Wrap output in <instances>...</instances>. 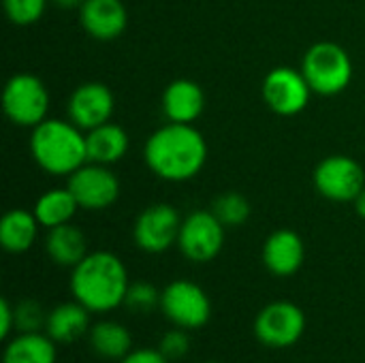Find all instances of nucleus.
Segmentation results:
<instances>
[{"label": "nucleus", "instance_id": "nucleus-18", "mask_svg": "<svg viewBox=\"0 0 365 363\" xmlns=\"http://www.w3.org/2000/svg\"><path fill=\"white\" fill-rule=\"evenodd\" d=\"M90 310L83 308L79 302H66L56 306L45 321V334L56 344H71L77 342L81 336L90 332Z\"/></svg>", "mask_w": 365, "mask_h": 363}, {"label": "nucleus", "instance_id": "nucleus-24", "mask_svg": "<svg viewBox=\"0 0 365 363\" xmlns=\"http://www.w3.org/2000/svg\"><path fill=\"white\" fill-rule=\"evenodd\" d=\"M212 212L225 227H242L250 218V203L242 193H225L216 197Z\"/></svg>", "mask_w": 365, "mask_h": 363}, {"label": "nucleus", "instance_id": "nucleus-7", "mask_svg": "<svg viewBox=\"0 0 365 363\" xmlns=\"http://www.w3.org/2000/svg\"><path fill=\"white\" fill-rule=\"evenodd\" d=\"M306 332L304 310L287 300L267 304L255 319V336L269 349H289L302 340Z\"/></svg>", "mask_w": 365, "mask_h": 363}, {"label": "nucleus", "instance_id": "nucleus-3", "mask_svg": "<svg viewBox=\"0 0 365 363\" xmlns=\"http://www.w3.org/2000/svg\"><path fill=\"white\" fill-rule=\"evenodd\" d=\"M30 154L49 175H71L88 163L86 131L71 120L47 118L32 128Z\"/></svg>", "mask_w": 365, "mask_h": 363}, {"label": "nucleus", "instance_id": "nucleus-28", "mask_svg": "<svg viewBox=\"0 0 365 363\" xmlns=\"http://www.w3.org/2000/svg\"><path fill=\"white\" fill-rule=\"evenodd\" d=\"M160 353L169 359V362H178L184 359L190 351V338H188V329L175 327L171 332H167L160 340Z\"/></svg>", "mask_w": 365, "mask_h": 363}, {"label": "nucleus", "instance_id": "nucleus-2", "mask_svg": "<svg viewBox=\"0 0 365 363\" xmlns=\"http://www.w3.org/2000/svg\"><path fill=\"white\" fill-rule=\"evenodd\" d=\"M128 287L130 280L126 265L118 255L107 250L88 252L71 270L73 300L92 315H107L124 306Z\"/></svg>", "mask_w": 365, "mask_h": 363}, {"label": "nucleus", "instance_id": "nucleus-27", "mask_svg": "<svg viewBox=\"0 0 365 363\" xmlns=\"http://www.w3.org/2000/svg\"><path fill=\"white\" fill-rule=\"evenodd\" d=\"M47 315L34 300H21L15 306V329L17 332H38L45 327Z\"/></svg>", "mask_w": 365, "mask_h": 363}, {"label": "nucleus", "instance_id": "nucleus-4", "mask_svg": "<svg viewBox=\"0 0 365 363\" xmlns=\"http://www.w3.org/2000/svg\"><path fill=\"white\" fill-rule=\"evenodd\" d=\"M299 68L319 96H336L353 81V60L349 51L331 41L314 43L304 53Z\"/></svg>", "mask_w": 365, "mask_h": 363}, {"label": "nucleus", "instance_id": "nucleus-5", "mask_svg": "<svg viewBox=\"0 0 365 363\" xmlns=\"http://www.w3.org/2000/svg\"><path fill=\"white\" fill-rule=\"evenodd\" d=\"M2 109L13 124L34 128L43 120H47L49 92L36 75L17 73L4 86Z\"/></svg>", "mask_w": 365, "mask_h": 363}, {"label": "nucleus", "instance_id": "nucleus-16", "mask_svg": "<svg viewBox=\"0 0 365 363\" xmlns=\"http://www.w3.org/2000/svg\"><path fill=\"white\" fill-rule=\"evenodd\" d=\"M205 109L203 88L192 79H175L163 92V113L169 122L192 124Z\"/></svg>", "mask_w": 365, "mask_h": 363}, {"label": "nucleus", "instance_id": "nucleus-19", "mask_svg": "<svg viewBox=\"0 0 365 363\" xmlns=\"http://www.w3.org/2000/svg\"><path fill=\"white\" fill-rule=\"evenodd\" d=\"M45 252L60 267H75L88 255V240L79 227L73 223L47 229Z\"/></svg>", "mask_w": 365, "mask_h": 363}, {"label": "nucleus", "instance_id": "nucleus-17", "mask_svg": "<svg viewBox=\"0 0 365 363\" xmlns=\"http://www.w3.org/2000/svg\"><path fill=\"white\" fill-rule=\"evenodd\" d=\"M128 145H130L128 133L115 122H105L86 133L88 163H98V165L111 167L113 163H118L126 156Z\"/></svg>", "mask_w": 365, "mask_h": 363}, {"label": "nucleus", "instance_id": "nucleus-21", "mask_svg": "<svg viewBox=\"0 0 365 363\" xmlns=\"http://www.w3.org/2000/svg\"><path fill=\"white\" fill-rule=\"evenodd\" d=\"M41 223L34 212L28 210H11L0 220V244L11 255H21L32 248L36 242Z\"/></svg>", "mask_w": 365, "mask_h": 363}, {"label": "nucleus", "instance_id": "nucleus-8", "mask_svg": "<svg viewBox=\"0 0 365 363\" xmlns=\"http://www.w3.org/2000/svg\"><path fill=\"white\" fill-rule=\"evenodd\" d=\"M225 225L210 210H197L182 218L178 248L192 263H207L216 259L225 246Z\"/></svg>", "mask_w": 365, "mask_h": 363}, {"label": "nucleus", "instance_id": "nucleus-31", "mask_svg": "<svg viewBox=\"0 0 365 363\" xmlns=\"http://www.w3.org/2000/svg\"><path fill=\"white\" fill-rule=\"evenodd\" d=\"M49 2L56 4L58 9H64V11H71V9L79 11V6H81L86 0H49Z\"/></svg>", "mask_w": 365, "mask_h": 363}, {"label": "nucleus", "instance_id": "nucleus-25", "mask_svg": "<svg viewBox=\"0 0 365 363\" xmlns=\"http://www.w3.org/2000/svg\"><path fill=\"white\" fill-rule=\"evenodd\" d=\"M124 306H126L130 312H139V315L152 312L154 308H160V293L156 291L154 285H150V282H145V280L130 282V287H128V291H126Z\"/></svg>", "mask_w": 365, "mask_h": 363}, {"label": "nucleus", "instance_id": "nucleus-26", "mask_svg": "<svg viewBox=\"0 0 365 363\" xmlns=\"http://www.w3.org/2000/svg\"><path fill=\"white\" fill-rule=\"evenodd\" d=\"M47 2L49 0H2L4 13H6L9 21L15 24V26H32V24H36L45 13Z\"/></svg>", "mask_w": 365, "mask_h": 363}, {"label": "nucleus", "instance_id": "nucleus-29", "mask_svg": "<svg viewBox=\"0 0 365 363\" xmlns=\"http://www.w3.org/2000/svg\"><path fill=\"white\" fill-rule=\"evenodd\" d=\"M120 363H171L160 349H133Z\"/></svg>", "mask_w": 365, "mask_h": 363}, {"label": "nucleus", "instance_id": "nucleus-15", "mask_svg": "<svg viewBox=\"0 0 365 363\" xmlns=\"http://www.w3.org/2000/svg\"><path fill=\"white\" fill-rule=\"evenodd\" d=\"M306 259L304 240L291 229L274 231L263 244V263L269 274L278 278H289L299 272Z\"/></svg>", "mask_w": 365, "mask_h": 363}, {"label": "nucleus", "instance_id": "nucleus-10", "mask_svg": "<svg viewBox=\"0 0 365 363\" xmlns=\"http://www.w3.org/2000/svg\"><path fill=\"white\" fill-rule=\"evenodd\" d=\"M312 88L306 81L302 68L276 66L263 79V101L269 111L291 118L302 113L312 96Z\"/></svg>", "mask_w": 365, "mask_h": 363}, {"label": "nucleus", "instance_id": "nucleus-12", "mask_svg": "<svg viewBox=\"0 0 365 363\" xmlns=\"http://www.w3.org/2000/svg\"><path fill=\"white\" fill-rule=\"evenodd\" d=\"M182 218L178 210L169 203H152L148 205L133 225L135 244L148 255H160L178 244Z\"/></svg>", "mask_w": 365, "mask_h": 363}, {"label": "nucleus", "instance_id": "nucleus-9", "mask_svg": "<svg viewBox=\"0 0 365 363\" xmlns=\"http://www.w3.org/2000/svg\"><path fill=\"white\" fill-rule=\"evenodd\" d=\"M314 188L329 201H355L365 188L364 167L346 154H331L317 165Z\"/></svg>", "mask_w": 365, "mask_h": 363}, {"label": "nucleus", "instance_id": "nucleus-23", "mask_svg": "<svg viewBox=\"0 0 365 363\" xmlns=\"http://www.w3.org/2000/svg\"><path fill=\"white\" fill-rule=\"evenodd\" d=\"M77 210H81V208L68 188H51L36 199L32 212H34L36 220L41 223V227L53 229V227L71 223L73 216L77 214Z\"/></svg>", "mask_w": 365, "mask_h": 363}, {"label": "nucleus", "instance_id": "nucleus-14", "mask_svg": "<svg viewBox=\"0 0 365 363\" xmlns=\"http://www.w3.org/2000/svg\"><path fill=\"white\" fill-rule=\"evenodd\" d=\"M77 13L81 28L96 41H115L128 26V11L122 0H86Z\"/></svg>", "mask_w": 365, "mask_h": 363}, {"label": "nucleus", "instance_id": "nucleus-22", "mask_svg": "<svg viewBox=\"0 0 365 363\" xmlns=\"http://www.w3.org/2000/svg\"><path fill=\"white\" fill-rule=\"evenodd\" d=\"M88 340L94 355L109 362H120L133 351L130 332L115 321H98L96 325H92L88 332Z\"/></svg>", "mask_w": 365, "mask_h": 363}, {"label": "nucleus", "instance_id": "nucleus-33", "mask_svg": "<svg viewBox=\"0 0 365 363\" xmlns=\"http://www.w3.org/2000/svg\"><path fill=\"white\" fill-rule=\"evenodd\" d=\"M203 363H218V362H203Z\"/></svg>", "mask_w": 365, "mask_h": 363}, {"label": "nucleus", "instance_id": "nucleus-30", "mask_svg": "<svg viewBox=\"0 0 365 363\" xmlns=\"http://www.w3.org/2000/svg\"><path fill=\"white\" fill-rule=\"evenodd\" d=\"M13 329H15V306H11L9 300H2L0 302V338L9 340Z\"/></svg>", "mask_w": 365, "mask_h": 363}, {"label": "nucleus", "instance_id": "nucleus-20", "mask_svg": "<svg viewBox=\"0 0 365 363\" xmlns=\"http://www.w3.org/2000/svg\"><path fill=\"white\" fill-rule=\"evenodd\" d=\"M56 342L41 332H19L9 338L2 363H56Z\"/></svg>", "mask_w": 365, "mask_h": 363}, {"label": "nucleus", "instance_id": "nucleus-6", "mask_svg": "<svg viewBox=\"0 0 365 363\" xmlns=\"http://www.w3.org/2000/svg\"><path fill=\"white\" fill-rule=\"evenodd\" d=\"M160 312L171 325L192 332L207 325L212 302L197 282L173 280L160 291Z\"/></svg>", "mask_w": 365, "mask_h": 363}, {"label": "nucleus", "instance_id": "nucleus-11", "mask_svg": "<svg viewBox=\"0 0 365 363\" xmlns=\"http://www.w3.org/2000/svg\"><path fill=\"white\" fill-rule=\"evenodd\" d=\"M66 188L73 193L81 210L101 212L111 208L120 197V180L107 167L98 163H86L68 175Z\"/></svg>", "mask_w": 365, "mask_h": 363}, {"label": "nucleus", "instance_id": "nucleus-32", "mask_svg": "<svg viewBox=\"0 0 365 363\" xmlns=\"http://www.w3.org/2000/svg\"><path fill=\"white\" fill-rule=\"evenodd\" d=\"M355 203V212H357V216H361L365 220V188L359 193V197L353 201Z\"/></svg>", "mask_w": 365, "mask_h": 363}, {"label": "nucleus", "instance_id": "nucleus-1", "mask_svg": "<svg viewBox=\"0 0 365 363\" xmlns=\"http://www.w3.org/2000/svg\"><path fill=\"white\" fill-rule=\"evenodd\" d=\"M143 160L165 182H188L205 167L207 143L192 124L169 122L148 137Z\"/></svg>", "mask_w": 365, "mask_h": 363}, {"label": "nucleus", "instance_id": "nucleus-13", "mask_svg": "<svg viewBox=\"0 0 365 363\" xmlns=\"http://www.w3.org/2000/svg\"><path fill=\"white\" fill-rule=\"evenodd\" d=\"M115 109V98L109 86L101 81H86L77 86L66 103V113L73 124L81 131H92L105 122H111Z\"/></svg>", "mask_w": 365, "mask_h": 363}]
</instances>
